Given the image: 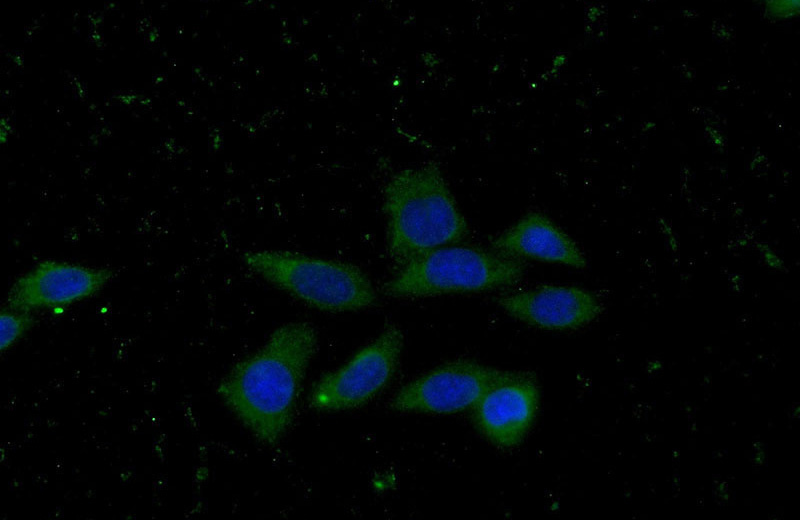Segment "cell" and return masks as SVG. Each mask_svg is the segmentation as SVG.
Instances as JSON below:
<instances>
[{"instance_id": "cell-2", "label": "cell", "mask_w": 800, "mask_h": 520, "mask_svg": "<svg viewBox=\"0 0 800 520\" xmlns=\"http://www.w3.org/2000/svg\"><path fill=\"white\" fill-rule=\"evenodd\" d=\"M382 204L387 253L397 269L468 235L466 219L433 162L394 173L383 189Z\"/></svg>"}, {"instance_id": "cell-1", "label": "cell", "mask_w": 800, "mask_h": 520, "mask_svg": "<svg viewBox=\"0 0 800 520\" xmlns=\"http://www.w3.org/2000/svg\"><path fill=\"white\" fill-rule=\"evenodd\" d=\"M316 348L317 333L309 323H287L218 385L223 402L261 443L274 445L289 429Z\"/></svg>"}, {"instance_id": "cell-12", "label": "cell", "mask_w": 800, "mask_h": 520, "mask_svg": "<svg viewBox=\"0 0 800 520\" xmlns=\"http://www.w3.org/2000/svg\"><path fill=\"white\" fill-rule=\"evenodd\" d=\"M764 3V14L766 18L771 20H785L796 17L799 14L800 4L798 0H774L765 1Z\"/></svg>"}, {"instance_id": "cell-11", "label": "cell", "mask_w": 800, "mask_h": 520, "mask_svg": "<svg viewBox=\"0 0 800 520\" xmlns=\"http://www.w3.org/2000/svg\"><path fill=\"white\" fill-rule=\"evenodd\" d=\"M33 324L31 312L12 309L1 310V352L11 348Z\"/></svg>"}, {"instance_id": "cell-10", "label": "cell", "mask_w": 800, "mask_h": 520, "mask_svg": "<svg viewBox=\"0 0 800 520\" xmlns=\"http://www.w3.org/2000/svg\"><path fill=\"white\" fill-rule=\"evenodd\" d=\"M494 251L513 258L584 268L586 258L576 242L541 213L523 216L492 242Z\"/></svg>"}, {"instance_id": "cell-7", "label": "cell", "mask_w": 800, "mask_h": 520, "mask_svg": "<svg viewBox=\"0 0 800 520\" xmlns=\"http://www.w3.org/2000/svg\"><path fill=\"white\" fill-rule=\"evenodd\" d=\"M112 274L108 268L44 260L14 282L7 305L26 312L65 308L102 290Z\"/></svg>"}, {"instance_id": "cell-13", "label": "cell", "mask_w": 800, "mask_h": 520, "mask_svg": "<svg viewBox=\"0 0 800 520\" xmlns=\"http://www.w3.org/2000/svg\"><path fill=\"white\" fill-rule=\"evenodd\" d=\"M763 252H764V257L767 259V262H769V264L771 266H774V267H779L780 266V264H779L780 260L777 258V256L774 253H772L768 249L763 250Z\"/></svg>"}, {"instance_id": "cell-3", "label": "cell", "mask_w": 800, "mask_h": 520, "mask_svg": "<svg viewBox=\"0 0 800 520\" xmlns=\"http://www.w3.org/2000/svg\"><path fill=\"white\" fill-rule=\"evenodd\" d=\"M242 259L267 282L320 310H360L377 300L367 274L350 262L282 250L248 251Z\"/></svg>"}, {"instance_id": "cell-6", "label": "cell", "mask_w": 800, "mask_h": 520, "mask_svg": "<svg viewBox=\"0 0 800 520\" xmlns=\"http://www.w3.org/2000/svg\"><path fill=\"white\" fill-rule=\"evenodd\" d=\"M502 372L468 360L450 362L404 385L392 398L390 407L431 414L473 409Z\"/></svg>"}, {"instance_id": "cell-4", "label": "cell", "mask_w": 800, "mask_h": 520, "mask_svg": "<svg viewBox=\"0 0 800 520\" xmlns=\"http://www.w3.org/2000/svg\"><path fill=\"white\" fill-rule=\"evenodd\" d=\"M524 269L520 259L454 244L430 251L397 269L382 290L394 298L479 292L515 285Z\"/></svg>"}, {"instance_id": "cell-8", "label": "cell", "mask_w": 800, "mask_h": 520, "mask_svg": "<svg viewBox=\"0 0 800 520\" xmlns=\"http://www.w3.org/2000/svg\"><path fill=\"white\" fill-rule=\"evenodd\" d=\"M538 401V384L531 373L503 371L473 407V420L493 444L511 448L529 431Z\"/></svg>"}, {"instance_id": "cell-5", "label": "cell", "mask_w": 800, "mask_h": 520, "mask_svg": "<svg viewBox=\"0 0 800 520\" xmlns=\"http://www.w3.org/2000/svg\"><path fill=\"white\" fill-rule=\"evenodd\" d=\"M402 347L403 334L399 327L386 326L344 365L318 380L309 395L310 407L319 411H340L369 402L391 381Z\"/></svg>"}, {"instance_id": "cell-9", "label": "cell", "mask_w": 800, "mask_h": 520, "mask_svg": "<svg viewBox=\"0 0 800 520\" xmlns=\"http://www.w3.org/2000/svg\"><path fill=\"white\" fill-rule=\"evenodd\" d=\"M497 301L515 319L546 330L580 328L602 311L595 294L569 285H542L501 296Z\"/></svg>"}]
</instances>
